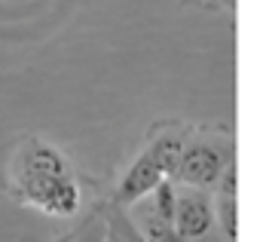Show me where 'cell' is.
<instances>
[{
    "instance_id": "obj_1",
    "label": "cell",
    "mask_w": 260,
    "mask_h": 242,
    "mask_svg": "<svg viewBox=\"0 0 260 242\" xmlns=\"http://www.w3.org/2000/svg\"><path fill=\"white\" fill-rule=\"evenodd\" d=\"M16 193L22 202L55 218H71L80 208V187L68 163L40 141H28L16 157Z\"/></svg>"
},
{
    "instance_id": "obj_2",
    "label": "cell",
    "mask_w": 260,
    "mask_h": 242,
    "mask_svg": "<svg viewBox=\"0 0 260 242\" xmlns=\"http://www.w3.org/2000/svg\"><path fill=\"white\" fill-rule=\"evenodd\" d=\"M220 172H223V157L208 144H193V147H184L175 178L190 187H217Z\"/></svg>"
},
{
    "instance_id": "obj_3",
    "label": "cell",
    "mask_w": 260,
    "mask_h": 242,
    "mask_svg": "<svg viewBox=\"0 0 260 242\" xmlns=\"http://www.w3.org/2000/svg\"><path fill=\"white\" fill-rule=\"evenodd\" d=\"M211 221H214V211H211V202L208 196L199 190H187L178 196V208H175V227L181 230V236L187 239H202L208 236L211 230Z\"/></svg>"
},
{
    "instance_id": "obj_4",
    "label": "cell",
    "mask_w": 260,
    "mask_h": 242,
    "mask_svg": "<svg viewBox=\"0 0 260 242\" xmlns=\"http://www.w3.org/2000/svg\"><path fill=\"white\" fill-rule=\"evenodd\" d=\"M169 175L162 172V166L156 163V157L150 154V147L144 150V157H138L132 163V169H128L119 181V190H116V199L119 202H135L141 196H147L150 190H156L159 181H166Z\"/></svg>"
},
{
    "instance_id": "obj_5",
    "label": "cell",
    "mask_w": 260,
    "mask_h": 242,
    "mask_svg": "<svg viewBox=\"0 0 260 242\" xmlns=\"http://www.w3.org/2000/svg\"><path fill=\"white\" fill-rule=\"evenodd\" d=\"M144 242H187V236H181V230L153 208L150 215H144Z\"/></svg>"
},
{
    "instance_id": "obj_6",
    "label": "cell",
    "mask_w": 260,
    "mask_h": 242,
    "mask_svg": "<svg viewBox=\"0 0 260 242\" xmlns=\"http://www.w3.org/2000/svg\"><path fill=\"white\" fill-rule=\"evenodd\" d=\"M153 208H156V215H162L166 221H172L175 224V208H178V193H175V184L166 178V181H159L156 184V190H153Z\"/></svg>"
},
{
    "instance_id": "obj_7",
    "label": "cell",
    "mask_w": 260,
    "mask_h": 242,
    "mask_svg": "<svg viewBox=\"0 0 260 242\" xmlns=\"http://www.w3.org/2000/svg\"><path fill=\"white\" fill-rule=\"evenodd\" d=\"M217 221L223 227V233L230 239L239 236V208H236V196H226V193H217Z\"/></svg>"
},
{
    "instance_id": "obj_8",
    "label": "cell",
    "mask_w": 260,
    "mask_h": 242,
    "mask_svg": "<svg viewBox=\"0 0 260 242\" xmlns=\"http://www.w3.org/2000/svg\"><path fill=\"white\" fill-rule=\"evenodd\" d=\"M236 190H239V169H236V163H230V166H223V172L217 178V193L236 196Z\"/></svg>"
},
{
    "instance_id": "obj_9",
    "label": "cell",
    "mask_w": 260,
    "mask_h": 242,
    "mask_svg": "<svg viewBox=\"0 0 260 242\" xmlns=\"http://www.w3.org/2000/svg\"><path fill=\"white\" fill-rule=\"evenodd\" d=\"M107 239H110V236H107L104 224H101V221H92V227H86L77 242H107Z\"/></svg>"
},
{
    "instance_id": "obj_10",
    "label": "cell",
    "mask_w": 260,
    "mask_h": 242,
    "mask_svg": "<svg viewBox=\"0 0 260 242\" xmlns=\"http://www.w3.org/2000/svg\"><path fill=\"white\" fill-rule=\"evenodd\" d=\"M107 242H122V239H116V236H110V239H107Z\"/></svg>"
}]
</instances>
